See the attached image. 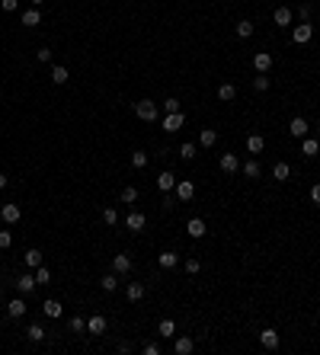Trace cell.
<instances>
[{"mask_svg":"<svg viewBox=\"0 0 320 355\" xmlns=\"http://www.w3.org/2000/svg\"><path fill=\"white\" fill-rule=\"evenodd\" d=\"M135 116L141 118V122H157L160 109H157V102H154V100H138L135 102Z\"/></svg>","mask_w":320,"mask_h":355,"instance_id":"6da1fadb","label":"cell"},{"mask_svg":"<svg viewBox=\"0 0 320 355\" xmlns=\"http://www.w3.org/2000/svg\"><path fill=\"white\" fill-rule=\"evenodd\" d=\"M131 266H135V259H131L128 253H119V256H112V272H115V275H128V272H131Z\"/></svg>","mask_w":320,"mask_h":355,"instance_id":"7a4b0ae2","label":"cell"},{"mask_svg":"<svg viewBox=\"0 0 320 355\" xmlns=\"http://www.w3.org/2000/svg\"><path fill=\"white\" fill-rule=\"evenodd\" d=\"M36 285H38V282H36V275H32V269H29V272H23V275L16 278V291L23 294V298L36 291Z\"/></svg>","mask_w":320,"mask_h":355,"instance_id":"3957f363","label":"cell"},{"mask_svg":"<svg viewBox=\"0 0 320 355\" xmlns=\"http://www.w3.org/2000/svg\"><path fill=\"white\" fill-rule=\"evenodd\" d=\"M173 192H176V199H179V202H192V199H196V186H192L189 179H176Z\"/></svg>","mask_w":320,"mask_h":355,"instance_id":"277c9868","label":"cell"},{"mask_svg":"<svg viewBox=\"0 0 320 355\" xmlns=\"http://www.w3.org/2000/svg\"><path fill=\"white\" fill-rule=\"evenodd\" d=\"M311 35H314V23H311V19H307V23H301V26H295V32H291V39H295L298 45L311 42Z\"/></svg>","mask_w":320,"mask_h":355,"instance_id":"5b68a950","label":"cell"},{"mask_svg":"<svg viewBox=\"0 0 320 355\" xmlns=\"http://www.w3.org/2000/svg\"><path fill=\"white\" fill-rule=\"evenodd\" d=\"M288 132L295 135V138H307V135H311V125H307V118L295 116V118L288 122Z\"/></svg>","mask_w":320,"mask_h":355,"instance_id":"8992f818","label":"cell"},{"mask_svg":"<svg viewBox=\"0 0 320 355\" xmlns=\"http://www.w3.org/2000/svg\"><path fill=\"white\" fill-rule=\"evenodd\" d=\"M26 310H29V307H26L23 294H19V298H13V301L7 304V317H10V320H19V317H26Z\"/></svg>","mask_w":320,"mask_h":355,"instance_id":"52a82bcc","label":"cell"},{"mask_svg":"<svg viewBox=\"0 0 320 355\" xmlns=\"http://www.w3.org/2000/svg\"><path fill=\"white\" fill-rule=\"evenodd\" d=\"M253 68H256L259 74H269V70H272V54L269 51H256L253 54Z\"/></svg>","mask_w":320,"mask_h":355,"instance_id":"ba28073f","label":"cell"},{"mask_svg":"<svg viewBox=\"0 0 320 355\" xmlns=\"http://www.w3.org/2000/svg\"><path fill=\"white\" fill-rule=\"evenodd\" d=\"M183 125H186L183 112H167V118H163V132H179Z\"/></svg>","mask_w":320,"mask_h":355,"instance_id":"9c48e42d","label":"cell"},{"mask_svg":"<svg viewBox=\"0 0 320 355\" xmlns=\"http://www.w3.org/2000/svg\"><path fill=\"white\" fill-rule=\"evenodd\" d=\"M106 317L103 314H96V317H90V320H87V333H90V336H103V333H106Z\"/></svg>","mask_w":320,"mask_h":355,"instance_id":"30bf717a","label":"cell"},{"mask_svg":"<svg viewBox=\"0 0 320 355\" xmlns=\"http://www.w3.org/2000/svg\"><path fill=\"white\" fill-rule=\"evenodd\" d=\"M186 234H189V237H196V240H202L208 234V227H205V221H202V218H192V221L186 224Z\"/></svg>","mask_w":320,"mask_h":355,"instance_id":"8fae6325","label":"cell"},{"mask_svg":"<svg viewBox=\"0 0 320 355\" xmlns=\"http://www.w3.org/2000/svg\"><path fill=\"white\" fill-rule=\"evenodd\" d=\"M0 218H3L7 224H16L19 218H23V208H19V205H0Z\"/></svg>","mask_w":320,"mask_h":355,"instance_id":"7c38bea8","label":"cell"},{"mask_svg":"<svg viewBox=\"0 0 320 355\" xmlns=\"http://www.w3.org/2000/svg\"><path fill=\"white\" fill-rule=\"evenodd\" d=\"M125 294H128V301H144L147 288H144V282H128V288H125Z\"/></svg>","mask_w":320,"mask_h":355,"instance_id":"4fadbf2b","label":"cell"},{"mask_svg":"<svg viewBox=\"0 0 320 355\" xmlns=\"http://www.w3.org/2000/svg\"><path fill=\"white\" fill-rule=\"evenodd\" d=\"M144 224H147V218L144 215H141V211H131V215L128 218H125V227H128V231H144Z\"/></svg>","mask_w":320,"mask_h":355,"instance_id":"5bb4252c","label":"cell"},{"mask_svg":"<svg viewBox=\"0 0 320 355\" xmlns=\"http://www.w3.org/2000/svg\"><path fill=\"white\" fill-rule=\"evenodd\" d=\"M259 342H263V349L275 352V349H279V333H275V330H263V333H259Z\"/></svg>","mask_w":320,"mask_h":355,"instance_id":"9a60e30c","label":"cell"},{"mask_svg":"<svg viewBox=\"0 0 320 355\" xmlns=\"http://www.w3.org/2000/svg\"><path fill=\"white\" fill-rule=\"evenodd\" d=\"M157 189H160V192H173V189H176V176L170 170H163L157 176Z\"/></svg>","mask_w":320,"mask_h":355,"instance_id":"2e32d148","label":"cell"},{"mask_svg":"<svg viewBox=\"0 0 320 355\" xmlns=\"http://www.w3.org/2000/svg\"><path fill=\"white\" fill-rule=\"evenodd\" d=\"M23 263H26V269H38V266H42V250L29 247V250L23 253Z\"/></svg>","mask_w":320,"mask_h":355,"instance_id":"e0dca14e","label":"cell"},{"mask_svg":"<svg viewBox=\"0 0 320 355\" xmlns=\"http://www.w3.org/2000/svg\"><path fill=\"white\" fill-rule=\"evenodd\" d=\"M42 314H45V317H52V320H58V317L64 314V307H61V301H54V298H48V301L42 304Z\"/></svg>","mask_w":320,"mask_h":355,"instance_id":"ac0fdd59","label":"cell"},{"mask_svg":"<svg viewBox=\"0 0 320 355\" xmlns=\"http://www.w3.org/2000/svg\"><path fill=\"white\" fill-rule=\"evenodd\" d=\"M19 23H23V26H38V23H42V13H38V7L23 10V13H19Z\"/></svg>","mask_w":320,"mask_h":355,"instance_id":"d6986e66","label":"cell"},{"mask_svg":"<svg viewBox=\"0 0 320 355\" xmlns=\"http://www.w3.org/2000/svg\"><path fill=\"white\" fill-rule=\"evenodd\" d=\"M301 154L304 157H317L320 154V138H301Z\"/></svg>","mask_w":320,"mask_h":355,"instance_id":"ffe728a7","label":"cell"},{"mask_svg":"<svg viewBox=\"0 0 320 355\" xmlns=\"http://www.w3.org/2000/svg\"><path fill=\"white\" fill-rule=\"evenodd\" d=\"M221 170L228 173V176H234V173L240 170V160H237V154H221Z\"/></svg>","mask_w":320,"mask_h":355,"instance_id":"44dd1931","label":"cell"},{"mask_svg":"<svg viewBox=\"0 0 320 355\" xmlns=\"http://www.w3.org/2000/svg\"><path fill=\"white\" fill-rule=\"evenodd\" d=\"M68 80H71L68 68H64V64H54V68H52V84H54V86H61V84H68Z\"/></svg>","mask_w":320,"mask_h":355,"instance_id":"7402d4cb","label":"cell"},{"mask_svg":"<svg viewBox=\"0 0 320 355\" xmlns=\"http://www.w3.org/2000/svg\"><path fill=\"white\" fill-rule=\"evenodd\" d=\"M192 349H196V342H192L189 336H179V339L173 342V352H176V355H189Z\"/></svg>","mask_w":320,"mask_h":355,"instance_id":"603a6c76","label":"cell"},{"mask_svg":"<svg viewBox=\"0 0 320 355\" xmlns=\"http://www.w3.org/2000/svg\"><path fill=\"white\" fill-rule=\"evenodd\" d=\"M179 266V253L167 250V253H160V269H176Z\"/></svg>","mask_w":320,"mask_h":355,"instance_id":"cb8c5ba5","label":"cell"},{"mask_svg":"<svg viewBox=\"0 0 320 355\" xmlns=\"http://www.w3.org/2000/svg\"><path fill=\"white\" fill-rule=\"evenodd\" d=\"M291 16H295V13H291L288 7H279L272 13V19H275V26H291Z\"/></svg>","mask_w":320,"mask_h":355,"instance_id":"d4e9b609","label":"cell"},{"mask_svg":"<svg viewBox=\"0 0 320 355\" xmlns=\"http://www.w3.org/2000/svg\"><path fill=\"white\" fill-rule=\"evenodd\" d=\"M263 147H266L263 135H250V138H247V151H250V154H263Z\"/></svg>","mask_w":320,"mask_h":355,"instance_id":"484cf974","label":"cell"},{"mask_svg":"<svg viewBox=\"0 0 320 355\" xmlns=\"http://www.w3.org/2000/svg\"><path fill=\"white\" fill-rule=\"evenodd\" d=\"M99 288H103V291H109V294H112L115 288H119V275H115V272H109V275H103V278H99Z\"/></svg>","mask_w":320,"mask_h":355,"instance_id":"4316f807","label":"cell"},{"mask_svg":"<svg viewBox=\"0 0 320 355\" xmlns=\"http://www.w3.org/2000/svg\"><path fill=\"white\" fill-rule=\"evenodd\" d=\"M272 176L279 179V183H285V179L291 176V167H288V163H285V160H279V163H275V167H272Z\"/></svg>","mask_w":320,"mask_h":355,"instance_id":"83f0119b","label":"cell"},{"mask_svg":"<svg viewBox=\"0 0 320 355\" xmlns=\"http://www.w3.org/2000/svg\"><path fill=\"white\" fill-rule=\"evenodd\" d=\"M214 141H218V132H214V128H202V135H198V147H212Z\"/></svg>","mask_w":320,"mask_h":355,"instance_id":"f1b7e54d","label":"cell"},{"mask_svg":"<svg viewBox=\"0 0 320 355\" xmlns=\"http://www.w3.org/2000/svg\"><path fill=\"white\" fill-rule=\"evenodd\" d=\"M234 96H237V86L234 84H221V86H218V100H221V102H231Z\"/></svg>","mask_w":320,"mask_h":355,"instance_id":"f546056e","label":"cell"},{"mask_svg":"<svg viewBox=\"0 0 320 355\" xmlns=\"http://www.w3.org/2000/svg\"><path fill=\"white\" fill-rule=\"evenodd\" d=\"M240 170H244V176H247V179H259V176H263V170H259V163H256V160H247L244 167H240Z\"/></svg>","mask_w":320,"mask_h":355,"instance_id":"4dcf8cb0","label":"cell"},{"mask_svg":"<svg viewBox=\"0 0 320 355\" xmlns=\"http://www.w3.org/2000/svg\"><path fill=\"white\" fill-rule=\"evenodd\" d=\"M157 333H160V336H163V339H170V336H176V323H173V320H170V317H167V320H160Z\"/></svg>","mask_w":320,"mask_h":355,"instance_id":"1f68e13d","label":"cell"},{"mask_svg":"<svg viewBox=\"0 0 320 355\" xmlns=\"http://www.w3.org/2000/svg\"><path fill=\"white\" fill-rule=\"evenodd\" d=\"M179 157H183V160H196V157H198V144H192V141H186V144L179 147Z\"/></svg>","mask_w":320,"mask_h":355,"instance_id":"d6a6232c","label":"cell"},{"mask_svg":"<svg viewBox=\"0 0 320 355\" xmlns=\"http://www.w3.org/2000/svg\"><path fill=\"white\" fill-rule=\"evenodd\" d=\"M253 35V23L250 19H240V23H237V39H250Z\"/></svg>","mask_w":320,"mask_h":355,"instance_id":"836d02e7","label":"cell"},{"mask_svg":"<svg viewBox=\"0 0 320 355\" xmlns=\"http://www.w3.org/2000/svg\"><path fill=\"white\" fill-rule=\"evenodd\" d=\"M26 336H29V342H42V339H45V330H42L38 323H32L29 330H26Z\"/></svg>","mask_w":320,"mask_h":355,"instance_id":"e575fe53","label":"cell"},{"mask_svg":"<svg viewBox=\"0 0 320 355\" xmlns=\"http://www.w3.org/2000/svg\"><path fill=\"white\" fill-rule=\"evenodd\" d=\"M131 167H135V170H144L147 167V154L144 151H135V154H131Z\"/></svg>","mask_w":320,"mask_h":355,"instance_id":"d590c367","label":"cell"},{"mask_svg":"<svg viewBox=\"0 0 320 355\" xmlns=\"http://www.w3.org/2000/svg\"><path fill=\"white\" fill-rule=\"evenodd\" d=\"M122 202H125V205L138 202V186H125V189H122Z\"/></svg>","mask_w":320,"mask_h":355,"instance_id":"8d00e7d4","label":"cell"},{"mask_svg":"<svg viewBox=\"0 0 320 355\" xmlns=\"http://www.w3.org/2000/svg\"><path fill=\"white\" fill-rule=\"evenodd\" d=\"M103 221H106L109 227H115V224H119V211L115 208H103Z\"/></svg>","mask_w":320,"mask_h":355,"instance_id":"74e56055","label":"cell"},{"mask_svg":"<svg viewBox=\"0 0 320 355\" xmlns=\"http://www.w3.org/2000/svg\"><path fill=\"white\" fill-rule=\"evenodd\" d=\"M36 282H38V285H48V282H52V272H48L45 266H38V269H36Z\"/></svg>","mask_w":320,"mask_h":355,"instance_id":"f35d334b","label":"cell"},{"mask_svg":"<svg viewBox=\"0 0 320 355\" xmlns=\"http://www.w3.org/2000/svg\"><path fill=\"white\" fill-rule=\"evenodd\" d=\"M253 90H259V93H266V90H269V77H266V74L253 77Z\"/></svg>","mask_w":320,"mask_h":355,"instance_id":"ab89813d","label":"cell"},{"mask_svg":"<svg viewBox=\"0 0 320 355\" xmlns=\"http://www.w3.org/2000/svg\"><path fill=\"white\" fill-rule=\"evenodd\" d=\"M163 112H183V106H179L176 96H170V100H163Z\"/></svg>","mask_w":320,"mask_h":355,"instance_id":"60d3db41","label":"cell"},{"mask_svg":"<svg viewBox=\"0 0 320 355\" xmlns=\"http://www.w3.org/2000/svg\"><path fill=\"white\" fill-rule=\"evenodd\" d=\"M71 333H87L84 317H71Z\"/></svg>","mask_w":320,"mask_h":355,"instance_id":"b9f144b4","label":"cell"},{"mask_svg":"<svg viewBox=\"0 0 320 355\" xmlns=\"http://www.w3.org/2000/svg\"><path fill=\"white\" fill-rule=\"evenodd\" d=\"M0 10L3 13H13V10H19V0H0Z\"/></svg>","mask_w":320,"mask_h":355,"instance_id":"7bdbcfd3","label":"cell"},{"mask_svg":"<svg viewBox=\"0 0 320 355\" xmlns=\"http://www.w3.org/2000/svg\"><path fill=\"white\" fill-rule=\"evenodd\" d=\"M10 243H13V234H10V231H0V250H10Z\"/></svg>","mask_w":320,"mask_h":355,"instance_id":"ee69618b","label":"cell"},{"mask_svg":"<svg viewBox=\"0 0 320 355\" xmlns=\"http://www.w3.org/2000/svg\"><path fill=\"white\" fill-rule=\"evenodd\" d=\"M198 269H202V266H198V259H192V256H189V259H186V272H189V275H196Z\"/></svg>","mask_w":320,"mask_h":355,"instance_id":"f6af8a7d","label":"cell"},{"mask_svg":"<svg viewBox=\"0 0 320 355\" xmlns=\"http://www.w3.org/2000/svg\"><path fill=\"white\" fill-rule=\"evenodd\" d=\"M141 352H144V355H160V346H157V342H144Z\"/></svg>","mask_w":320,"mask_h":355,"instance_id":"bcb514c9","label":"cell"},{"mask_svg":"<svg viewBox=\"0 0 320 355\" xmlns=\"http://www.w3.org/2000/svg\"><path fill=\"white\" fill-rule=\"evenodd\" d=\"M298 16L307 23V19H311V3H301V7H298Z\"/></svg>","mask_w":320,"mask_h":355,"instance_id":"7dc6e473","label":"cell"},{"mask_svg":"<svg viewBox=\"0 0 320 355\" xmlns=\"http://www.w3.org/2000/svg\"><path fill=\"white\" fill-rule=\"evenodd\" d=\"M36 58H38V61H52V48H38Z\"/></svg>","mask_w":320,"mask_h":355,"instance_id":"c3c4849f","label":"cell"},{"mask_svg":"<svg viewBox=\"0 0 320 355\" xmlns=\"http://www.w3.org/2000/svg\"><path fill=\"white\" fill-rule=\"evenodd\" d=\"M311 202H314V205H320V183L311 189Z\"/></svg>","mask_w":320,"mask_h":355,"instance_id":"681fc988","label":"cell"},{"mask_svg":"<svg viewBox=\"0 0 320 355\" xmlns=\"http://www.w3.org/2000/svg\"><path fill=\"white\" fill-rule=\"evenodd\" d=\"M0 189H7V173H0Z\"/></svg>","mask_w":320,"mask_h":355,"instance_id":"f907efd6","label":"cell"},{"mask_svg":"<svg viewBox=\"0 0 320 355\" xmlns=\"http://www.w3.org/2000/svg\"><path fill=\"white\" fill-rule=\"evenodd\" d=\"M29 3H32V7H38V3H42V0H29Z\"/></svg>","mask_w":320,"mask_h":355,"instance_id":"816d5d0a","label":"cell"},{"mask_svg":"<svg viewBox=\"0 0 320 355\" xmlns=\"http://www.w3.org/2000/svg\"><path fill=\"white\" fill-rule=\"evenodd\" d=\"M317 138H320V128H317Z\"/></svg>","mask_w":320,"mask_h":355,"instance_id":"f5cc1de1","label":"cell"}]
</instances>
